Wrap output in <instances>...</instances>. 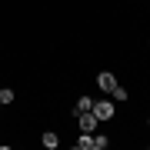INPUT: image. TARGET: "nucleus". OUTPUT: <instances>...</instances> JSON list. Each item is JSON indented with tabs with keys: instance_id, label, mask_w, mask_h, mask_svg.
<instances>
[{
	"instance_id": "nucleus-9",
	"label": "nucleus",
	"mask_w": 150,
	"mask_h": 150,
	"mask_svg": "<svg viewBox=\"0 0 150 150\" xmlns=\"http://www.w3.org/2000/svg\"><path fill=\"white\" fill-rule=\"evenodd\" d=\"M107 144H110L107 137H97V134H93V144H90V150H107Z\"/></svg>"
},
{
	"instance_id": "nucleus-4",
	"label": "nucleus",
	"mask_w": 150,
	"mask_h": 150,
	"mask_svg": "<svg viewBox=\"0 0 150 150\" xmlns=\"http://www.w3.org/2000/svg\"><path fill=\"white\" fill-rule=\"evenodd\" d=\"M90 144H93V134H87V130H80V137H77L74 150H90Z\"/></svg>"
},
{
	"instance_id": "nucleus-8",
	"label": "nucleus",
	"mask_w": 150,
	"mask_h": 150,
	"mask_svg": "<svg viewBox=\"0 0 150 150\" xmlns=\"http://www.w3.org/2000/svg\"><path fill=\"white\" fill-rule=\"evenodd\" d=\"M90 107H93L90 97H80V100H77V107H74V113H83V110H90Z\"/></svg>"
},
{
	"instance_id": "nucleus-10",
	"label": "nucleus",
	"mask_w": 150,
	"mask_h": 150,
	"mask_svg": "<svg viewBox=\"0 0 150 150\" xmlns=\"http://www.w3.org/2000/svg\"><path fill=\"white\" fill-rule=\"evenodd\" d=\"M147 127H150V120H147Z\"/></svg>"
},
{
	"instance_id": "nucleus-11",
	"label": "nucleus",
	"mask_w": 150,
	"mask_h": 150,
	"mask_svg": "<svg viewBox=\"0 0 150 150\" xmlns=\"http://www.w3.org/2000/svg\"><path fill=\"white\" fill-rule=\"evenodd\" d=\"M0 107H4V103H0Z\"/></svg>"
},
{
	"instance_id": "nucleus-1",
	"label": "nucleus",
	"mask_w": 150,
	"mask_h": 150,
	"mask_svg": "<svg viewBox=\"0 0 150 150\" xmlns=\"http://www.w3.org/2000/svg\"><path fill=\"white\" fill-rule=\"evenodd\" d=\"M90 110H93L97 120H110V117H113V100H93Z\"/></svg>"
},
{
	"instance_id": "nucleus-2",
	"label": "nucleus",
	"mask_w": 150,
	"mask_h": 150,
	"mask_svg": "<svg viewBox=\"0 0 150 150\" xmlns=\"http://www.w3.org/2000/svg\"><path fill=\"white\" fill-rule=\"evenodd\" d=\"M97 87H100L103 93H110L113 87H117V77H113L110 70H100V74H97Z\"/></svg>"
},
{
	"instance_id": "nucleus-3",
	"label": "nucleus",
	"mask_w": 150,
	"mask_h": 150,
	"mask_svg": "<svg viewBox=\"0 0 150 150\" xmlns=\"http://www.w3.org/2000/svg\"><path fill=\"white\" fill-rule=\"evenodd\" d=\"M77 117H80V130H87V134H93L97 123H100V120L93 117V110H83V113H77Z\"/></svg>"
},
{
	"instance_id": "nucleus-5",
	"label": "nucleus",
	"mask_w": 150,
	"mask_h": 150,
	"mask_svg": "<svg viewBox=\"0 0 150 150\" xmlns=\"http://www.w3.org/2000/svg\"><path fill=\"white\" fill-rule=\"evenodd\" d=\"M40 144L47 147V150H57V144H60V140H57V134H54V130H47V134L40 137Z\"/></svg>"
},
{
	"instance_id": "nucleus-6",
	"label": "nucleus",
	"mask_w": 150,
	"mask_h": 150,
	"mask_svg": "<svg viewBox=\"0 0 150 150\" xmlns=\"http://www.w3.org/2000/svg\"><path fill=\"white\" fill-rule=\"evenodd\" d=\"M13 100H17V93L10 90V87H0V103L7 107V103H13Z\"/></svg>"
},
{
	"instance_id": "nucleus-7",
	"label": "nucleus",
	"mask_w": 150,
	"mask_h": 150,
	"mask_svg": "<svg viewBox=\"0 0 150 150\" xmlns=\"http://www.w3.org/2000/svg\"><path fill=\"white\" fill-rule=\"evenodd\" d=\"M110 100H113V103H123V100H127V90H123V87L117 83V87L110 90Z\"/></svg>"
}]
</instances>
